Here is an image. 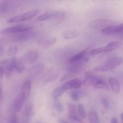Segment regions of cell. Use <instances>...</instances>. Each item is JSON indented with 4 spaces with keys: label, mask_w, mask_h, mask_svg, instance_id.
I'll return each instance as SVG.
<instances>
[{
    "label": "cell",
    "mask_w": 123,
    "mask_h": 123,
    "mask_svg": "<svg viewBox=\"0 0 123 123\" xmlns=\"http://www.w3.org/2000/svg\"><path fill=\"white\" fill-rule=\"evenodd\" d=\"M18 47L16 46H10L9 48H8V52L10 55H14L18 53Z\"/></svg>",
    "instance_id": "4dcf8cb0"
},
{
    "label": "cell",
    "mask_w": 123,
    "mask_h": 123,
    "mask_svg": "<svg viewBox=\"0 0 123 123\" xmlns=\"http://www.w3.org/2000/svg\"><path fill=\"white\" fill-rule=\"evenodd\" d=\"M108 83L112 91L115 94H118L120 92V84L119 80L115 78H109L108 79Z\"/></svg>",
    "instance_id": "4fadbf2b"
},
{
    "label": "cell",
    "mask_w": 123,
    "mask_h": 123,
    "mask_svg": "<svg viewBox=\"0 0 123 123\" xmlns=\"http://www.w3.org/2000/svg\"><path fill=\"white\" fill-rule=\"evenodd\" d=\"M66 91V90L62 87V86H60V87H57L56 88L54 89L52 91V94L53 97L54 98V99L55 100V101L58 100L59 98Z\"/></svg>",
    "instance_id": "44dd1931"
},
{
    "label": "cell",
    "mask_w": 123,
    "mask_h": 123,
    "mask_svg": "<svg viewBox=\"0 0 123 123\" xmlns=\"http://www.w3.org/2000/svg\"><path fill=\"white\" fill-rule=\"evenodd\" d=\"M121 26H123V23H122V24H121Z\"/></svg>",
    "instance_id": "f35d334b"
},
{
    "label": "cell",
    "mask_w": 123,
    "mask_h": 123,
    "mask_svg": "<svg viewBox=\"0 0 123 123\" xmlns=\"http://www.w3.org/2000/svg\"><path fill=\"white\" fill-rule=\"evenodd\" d=\"M94 88L97 89H102V90H109V85L107 84L106 80L102 78L98 80V82L94 86Z\"/></svg>",
    "instance_id": "603a6c76"
},
{
    "label": "cell",
    "mask_w": 123,
    "mask_h": 123,
    "mask_svg": "<svg viewBox=\"0 0 123 123\" xmlns=\"http://www.w3.org/2000/svg\"><path fill=\"white\" fill-rule=\"evenodd\" d=\"M78 112L77 106L73 103H70L68 105V118L77 123H84Z\"/></svg>",
    "instance_id": "8992f818"
},
{
    "label": "cell",
    "mask_w": 123,
    "mask_h": 123,
    "mask_svg": "<svg viewBox=\"0 0 123 123\" xmlns=\"http://www.w3.org/2000/svg\"><path fill=\"white\" fill-rule=\"evenodd\" d=\"M82 92L80 91H73L70 93V97L72 100L76 102L79 100L82 97Z\"/></svg>",
    "instance_id": "4316f807"
},
{
    "label": "cell",
    "mask_w": 123,
    "mask_h": 123,
    "mask_svg": "<svg viewBox=\"0 0 123 123\" xmlns=\"http://www.w3.org/2000/svg\"><path fill=\"white\" fill-rule=\"evenodd\" d=\"M26 99V97L20 92L17 95L13 103V111L14 112L18 113L20 111Z\"/></svg>",
    "instance_id": "8fae6325"
},
{
    "label": "cell",
    "mask_w": 123,
    "mask_h": 123,
    "mask_svg": "<svg viewBox=\"0 0 123 123\" xmlns=\"http://www.w3.org/2000/svg\"><path fill=\"white\" fill-rule=\"evenodd\" d=\"M39 12L40 11L38 9L32 10L30 11V12H25V13H22V14H19V15L10 18L7 20V22L12 24V23H18L30 20V19H32L34 17L36 16Z\"/></svg>",
    "instance_id": "277c9868"
},
{
    "label": "cell",
    "mask_w": 123,
    "mask_h": 123,
    "mask_svg": "<svg viewBox=\"0 0 123 123\" xmlns=\"http://www.w3.org/2000/svg\"><path fill=\"white\" fill-rule=\"evenodd\" d=\"M0 70H1V78H2V77H3L4 74H5L4 71V69L1 67V68H0Z\"/></svg>",
    "instance_id": "e575fe53"
},
{
    "label": "cell",
    "mask_w": 123,
    "mask_h": 123,
    "mask_svg": "<svg viewBox=\"0 0 123 123\" xmlns=\"http://www.w3.org/2000/svg\"><path fill=\"white\" fill-rule=\"evenodd\" d=\"M89 50H90V48H88L84 49V50H82V51L79 52L78 54H75L73 56H72V57L70 58L68 60V62L69 64H72L73 63V62H77V61H80V60H82L83 59H84L86 56H88V54L90 53V52Z\"/></svg>",
    "instance_id": "7c38bea8"
},
{
    "label": "cell",
    "mask_w": 123,
    "mask_h": 123,
    "mask_svg": "<svg viewBox=\"0 0 123 123\" xmlns=\"http://www.w3.org/2000/svg\"><path fill=\"white\" fill-rule=\"evenodd\" d=\"M38 52L35 50H28L25 52L19 59V61L24 64H32L39 58Z\"/></svg>",
    "instance_id": "5b68a950"
},
{
    "label": "cell",
    "mask_w": 123,
    "mask_h": 123,
    "mask_svg": "<svg viewBox=\"0 0 123 123\" xmlns=\"http://www.w3.org/2000/svg\"><path fill=\"white\" fill-rule=\"evenodd\" d=\"M84 82L79 78H74L68 80L62 85V87L67 91L70 89H79L83 85Z\"/></svg>",
    "instance_id": "30bf717a"
},
{
    "label": "cell",
    "mask_w": 123,
    "mask_h": 123,
    "mask_svg": "<svg viewBox=\"0 0 123 123\" xmlns=\"http://www.w3.org/2000/svg\"><path fill=\"white\" fill-rule=\"evenodd\" d=\"M102 34L105 36L114 34H121L123 33V28L121 25H112L103 29L101 31Z\"/></svg>",
    "instance_id": "52a82bcc"
},
{
    "label": "cell",
    "mask_w": 123,
    "mask_h": 123,
    "mask_svg": "<svg viewBox=\"0 0 123 123\" xmlns=\"http://www.w3.org/2000/svg\"><path fill=\"white\" fill-rule=\"evenodd\" d=\"M111 123H118L117 118L115 117H112L111 120Z\"/></svg>",
    "instance_id": "836d02e7"
},
{
    "label": "cell",
    "mask_w": 123,
    "mask_h": 123,
    "mask_svg": "<svg viewBox=\"0 0 123 123\" xmlns=\"http://www.w3.org/2000/svg\"><path fill=\"white\" fill-rule=\"evenodd\" d=\"M80 35V32L76 30H70V31H65L62 33V36L63 38L66 40L73 39L78 37Z\"/></svg>",
    "instance_id": "ac0fdd59"
},
{
    "label": "cell",
    "mask_w": 123,
    "mask_h": 123,
    "mask_svg": "<svg viewBox=\"0 0 123 123\" xmlns=\"http://www.w3.org/2000/svg\"><path fill=\"white\" fill-rule=\"evenodd\" d=\"M36 123H41L40 122H38V121H37V122H36Z\"/></svg>",
    "instance_id": "ab89813d"
},
{
    "label": "cell",
    "mask_w": 123,
    "mask_h": 123,
    "mask_svg": "<svg viewBox=\"0 0 123 123\" xmlns=\"http://www.w3.org/2000/svg\"><path fill=\"white\" fill-rule=\"evenodd\" d=\"M8 123H20L16 114H13L11 115V117L9 118V120H8Z\"/></svg>",
    "instance_id": "1f68e13d"
},
{
    "label": "cell",
    "mask_w": 123,
    "mask_h": 123,
    "mask_svg": "<svg viewBox=\"0 0 123 123\" xmlns=\"http://www.w3.org/2000/svg\"><path fill=\"white\" fill-rule=\"evenodd\" d=\"M18 60L16 58H7L2 60L1 61V67H4L7 66H12L14 67L15 64L18 62Z\"/></svg>",
    "instance_id": "ffe728a7"
},
{
    "label": "cell",
    "mask_w": 123,
    "mask_h": 123,
    "mask_svg": "<svg viewBox=\"0 0 123 123\" xmlns=\"http://www.w3.org/2000/svg\"><path fill=\"white\" fill-rule=\"evenodd\" d=\"M25 68V64L18 60L14 66V70L18 73H22Z\"/></svg>",
    "instance_id": "d4e9b609"
},
{
    "label": "cell",
    "mask_w": 123,
    "mask_h": 123,
    "mask_svg": "<svg viewBox=\"0 0 123 123\" xmlns=\"http://www.w3.org/2000/svg\"><path fill=\"white\" fill-rule=\"evenodd\" d=\"M54 107L56 111L59 112H63V106H62V104L58 100L55 101V103H54Z\"/></svg>",
    "instance_id": "f1b7e54d"
},
{
    "label": "cell",
    "mask_w": 123,
    "mask_h": 123,
    "mask_svg": "<svg viewBox=\"0 0 123 123\" xmlns=\"http://www.w3.org/2000/svg\"><path fill=\"white\" fill-rule=\"evenodd\" d=\"M58 76H59L58 73H54V74L50 75V76H49L46 79L45 82L46 83L53 82L55 81V80L58 79Z\"/></svg>",
    "instance_id": "f546056e"
},
{
    "label": "cell",
    "mask_w": 123,
    "mask_h": 123,
    "mask_svg": "<svg viewBox=\"0 0 123 123\" xmlns=\"http://www.w3.org/2000/svg\"><path fill=\"white\" fill-rule=\"evenodd\" d=\"M121 121H122V123H123V113L121 114Z\"/></svg>",
    "instance_id": "8d00e7d4"
},
{
    "label": "cell",
    "mask_w": 123,
    "mask_h": 123,
    "mask_svg": "<svg viewBox=\"0 0 123 123\" xmlns=\"http://www.w3.org/2000/svg\"><path fill=\"white\" fill-rule=\"evenodd\" d=\"M89 123H100L97 113L95 111H91L88 114Z\"/></svg>",
    "instance_id": "7402d4cb"
},
{
    "label": "cell",
    "mask_w": 123,
    "mask_h": 123,
    "mask_svg": "<svg viewBox=\"0 0 123 123\" xmlns=\"http://www.w3.org/2000/svg\"><path fill=\"white\" fill-rule=\"evenodd\" d=\"M121 44L122 43L120 41H113V42H109L106 45L92 49V50L90 51V54L91 55H96L101 54V53L114 51L120 48Z\"/></svg>",
    "instance_id": "7a4b0ae2"
},
{
    "label": "cell",
    "mask_w": 123,
    "mask_h": 123,
    "mask_svg": "<svg viewBox=\"0 0 123 123\" xmlns=\"http://www.w3.org/2000/svg\"><path fill=\"white\" fill-rule=\"evenodd\" d=\"M16 5L14 4L11 2H1L0 5V13L1 14L10 13L12 11L16 9Z\"/></svg>",
    "instance_id": "5bb4252c"
},
{
    "label": "cell",
    "mask_w": 123,
    "mask_h": 123,
    "mask_svg": "<svg viewBox=\"0 0 123 123\" xmlns=\"http://www.w3.org/2000/svg\"><path fill=\"white\" fill-rule=\"evenodd\" d=\"M32 114H33V105L31 103H28L25 106L24 111V117L25 121H30Z\"/></svg>",
    "instance_id": "e0dca14e"
},
{
    "label": "cell",
    "mask_w": 123,
    "mask_h": 123,
    "mask_svg": "<svg viewBox=\"0 0 123 123\" xmlns=\"http://www.w3.org/2000/svg\"><path fill=\"white\" fill-rule=\"evenodd\" d=\"M31 90V81L30 79H27L24 82L22 85L21 90H20V92L26 97L28 98L30 96V92Z\"/></svg>",
    "instance_id": "2e32d148"
},
{
    "label": "cell",
    "mask_w": 123,
    "mask_h": 123,
    "mask_svg": "<svg viewBox=\"0 0 123 123\" xmlns=\"http://www.w3.org/2000/svg\"><path fill=\"white\" fill-rule=\"evenodd\" d=\"M35 36H36V33L32 30L12 35L13 40L17 42H24V41L29 40L34 38Z\"/></svg>",
    "instance_id": "9c48e42d"
},
{
    "label": "cell",
    "mask_w": 123,
    "mask_h": 123,
    "mask_svg": "<svg viewBox=\"0 0 123 123\" xmlns=\"http://www.w3.org/2000/svg\"><path fill=\"white\" fill-rule=\"evenodd\" d=\"M113 22L107 19H98L91 22L89 24V27L92 29H100L102 30L110 25H113Z\"/></svg>",
    "instance_id": "ba28073f"
},
{
    "label": "cell",
    "mask_w": 123,
    "mask_h": 123,
    "mask_svg": "<svg viewBox=\"0 0 123 123\" xmlns=\"http://www.w3.org/2000/svg\"><path fill=\"white\" fill-rule=\"evenodd\" d=\"M123 64V58L120 56H116L109 59L103 65L97 66L94 68L95 72H108L114 68H117L118 66Z\"/></svg>",
    "instance_id": "6da1fadb"
},
{
    "label": "cell",
    "mask_w": 123,
    "mask_h": 123,
    "mask_svg": "<svg viewBox=\"0 0 123 123\" xmlns=\"http://www.w3.org/2000/svg\"><path fill=\"white\" fill-rule=\"evenodd\" d=\"M102 103L103 105V106H104V108L105 109H108L109 107V101L105 98H103L102 99Z\"/></svg>",
    "instance_id": "d6a6232c"
},
{
    "label": "cell",
    "mask_w": 123,
    "mask_h": 123,
    "mask_svg": "<svg viewBox=\"0 0 123 123\" xmlns=\"http://www.w3.org/2000/svg\"><path fill=\"white\" fill-rule=\"evenodd\" d=\"M66 15V13L63 11H54L52 16L50 18V20L56 22L60 21L64 19Z\"/></svg>",
    "instance_id": "d6986e66"
},
{
    "label": "cell",
    "mask_w": 123,
    "mask_h": 123,
    "mask_svg": "<svg viewBox=\"0 0 123 123\" xmlns=\"http://www.w3.org/2000/svg\"><path fill=\"white\" fill-rule=\"evenodd\" d=\"M56 42V38L55 37H44L40 38L38 40L37 43L38 44L43 46H49L55 44Z\"/></svg>",
    "instance_id": "9a60e30c"
},
{
    "label": "cell",
    "mask_w": 123,
    "mask_h": 123,
    "mask_svg": "<svg viewBox=\"0 0 123 123\" xmlns=\"http://www.w3.org/2000/svg\"><path fill=\"white\" fill-rule=\"evenodd\" d=\"M120 35H121V37H122V38H123V34H120Z\"/></svg>",
    "instance_id": "74e56055"
},
{
    "label": "cell",
    "mask_w": 123,
    "mask_h": 123,
    "mask_svg": "<svg viewBox=\"0 0 123 123\" xmlns=\"http://www.w3.org/2000/svg\"><path fill=\"white\" fill-rule=\"evenodd\" d=\"M78 107V113H79V115H80V117L83 119H85L86 118V110H85V108L84 107V106L82 104H78L77 105Z\"/></svg>",
    "instance_id": "484cf974"
},
{
    "label": "cell",
    "mask_w": 123,
    "mask_h": 123,
    "mask_svg": "<svg viewBox=\"0 0 123 123\" xmlns=\"http://www.w3.org/2000/svg\"><path fill=\"white\" fill-rule=\"evenodd\" d=\"M60 123H68L64 120H60Z\"/></svg>",
    "instance_id": "d590c367"
},
{
    "label": "cell",
    "mask_w": 123,
    "mask_h": 123,
    "mask_svg": "<svg viewBox=\"0 0 123 123\" xmlns=\"http://www.w3.org/2000/svg\"><path fill=\"white\" fill-rule=\"evenodd\" d=\"M32 26L29 24H20L11 27L6 28L1 31V34H16L32 30Z\"/></svg>",
    "instance_id": "3957f363"
},
{
    "label": "cell",
    "mask_w": 123,
    "mask_h": 123,
    "mask_svg": "<svg viewBox=\"0 0 123 123\" xmlns=\"http://www.w3.org/2000/svg\"><path fill=\"white\" fill-rule=\"evenodd\" d=\"M43 68V64L39 63L36 64V66H34V67H32V72L34 73H40L42 71Z\"/></svg>",
    "instance_id": "83f0119b"
},
{
    "label": "cell",
    "mask_w": 123,
    "mask_h": 123,
    "mask_svg": "<svg viewBox=\"0 0 123 123\" xmlns=\"http://www.w3.org/2000/svg\"><path fill=\"white\" fill-rule=\"evenodd\" d=\"M53 12H54V11H49V12H46L45 13H43V14H40V15L38 16L37 18V20H39V21H44V20L50 19V18L52 16Z\"/></svg>",
    "instance_id": "cb8c5ba5"
}]
</instances>
